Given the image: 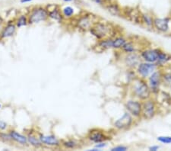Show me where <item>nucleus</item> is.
<instances>
[{"mask_svg": "<svg viewBox=\"0 0 171 151\" xmlns=\"http://www.w3.org/2000/svg\"><path fill=\"white\" fill-rule=\"evenodd\" d=\"M127 149H128V147H126V146L119 145L116 146V147H113V148L111 149V151H126Z\"/></svg>", "mask_w": 171, "mask_h": 151, "instance_id": "obj_31", "label": "nucleus"}, {"mask_svg": "<svg viewBox=\"0 0 171 151\" xmlns=\"http://www.w3.org/2000/svg\"><path fill=\"white\" fill-rule=\"evenodd\" d=\"M142 24L147 26L148 28H153V22L154 19L151 15L148 13H142Z\"/></svg>", "mask_w": 171, "mask_h": 151, "instance_id": "obj_22", "label": "nucleus"}, {"mask_svg": "<svg viewBox=\"0 0 171 151\" xmlns=\"http://www.w3.org/2000/svg\"><path fill=\"white\" fill-rule=\"evenodd\" d=\"M162 83L167 86L171 87V73H162Z\"/></svg>", "mask_w": 171, "mask_h": 151, "instance_id": "obj_26", "label": "nucleus"}, {"mask_svg": "<svg viewBox=\"0 0 171 151\" xmlns=\"http://www.w3.org/2000/svg\"><path fill=\"white\" fill-rule=\"evenodd\" d=\"M123 13L127 19L131 21L133 23L138 24H142V12L136 8H128L127 10H123Z\"/></svg>", "mask_w": 171, "mask_h": 151, "instance_id": "obj_11", "label": "nucleus"}, {"mask_svg": "<svg viewBox=\"0 0 171 151\" xmlns=\"http://www.w3.org/2000/svg\"><path fill=\"white\" fill-rule=\"evenodd\" d=\"M88 138L89 140L96 143L106 141V140H111V137L107 135L104 131L100 129L91 130L89 132Z\"/></svg>", "mask_w": 171, "mask_h": 151, "instance_id": "obj_10", "label": "nucleus"}, {"mask_svg": "<svg viewBox=\"0 0 171 151\" xmlns=\"http://www.w3.org/2000/svg\"><path fill=\"white\" fill-rule=\"evenodd\" d=\"M48 10L43 7H38L31 11L29 15V22L31 24L45 21L48 18Z\"/></svg>", "mask_w": 171, "mask_h": 151, "instance_id": "obj_5", "label": "nucleus"}, {"mask_svg": "<svg viewBox=\"0 0 171 151\" xmlns=\"http://www.w3.org/2000/svg\"><path fill=\"white\" fill-rule=\"evenodd\" d=\"M7 124L6 122L3 121H0V129L1 130H5L6 128Z\"/></svg>", "mask_w": 171, "mask_h": 151, "instance_id": "obj_35", "label": "nucleus"}, {"mask_svg": "<svg viewBox=\"0 0 171 151\" xmlns=\"http://www.w3.org/2000/svg\"><path fill=\"white\" fill-rule=\"evenodd\" d=\"M158 67L156 63H148V62H140L137 67V73L142 79L148 78L154 71L158 70Z\"/></svg>", "mask_w": 171, "mask_h": 151, "instance_id": "obj_4", "label": "nucleus"}, {"mask_svg": "<svg viewBox=\"0 0 171 151\" xmlns=\"http://www.w3.org/2000/svg\"><path fill=\"white\" fill-rule=\"evenodd\" d=\"M122 51H124L126 54H128V53H135L137 52L138 50L136 49V47H135V44L133 41H128L127 40V42L123 46V47L122 48Z\"/></svg>", "mask_w": 171, "mask_h": 151, "instance_id": "obj_23", "label": "nucleus"}, {"mask_svg": "<svg viewBox=\"0 0 171 151\" xmlns=\"http://www.w3.org/2000/svg\"><path fill=\"white\" fill-rule=\"evenodd\" d=\"M160 49H145L141 51L140 56L144 61L156 63L158 58Z\"/></svg>", "mask_w": 171, "mask_h": 151, "instance_id": "obj_12", "label": "nucleus"}, {"mask_svg": "<svg viewBox=\"0 0 171 151\" xmlns=\"http://www.w3.org/2000/svg\"><path fill=\"white\" fill-rule=\"evenodd\" d=\"M98 49H99V52L104 51L106 50L111 49L113 47V38H106L103 40H100L97 45Z\"/></svg>", "mask_w": 171, "mask_h": 151, "instance_id": "obj_18", "label": "nucleus"}, {"mask_svg": "<svg viewBox=\"0 0 171 151\" xmlns=\"http://www.w3.org/2000/svg\"><path fill=\"white\" fill-rule=\"evenodd\" d=\"M15 31V26L14 24H8L7 27L5 28L3 31V34H2V37L4 38H9V37L12 36Z\"/></svg>", "mask_w": 171, "mask_h": 151, "instance_id": "obj_24", "label": "nucleus"}, {"mask_svg": "<svg viewBox=\"0 0 171 151\" xmlns=\"http://www.w3.org/2000/svg\"><path fill=\"white\" fill-rule=\"evenodd\" d=\"M74 12H75V10L72 8V6H65L64 8L62 9V13H63V17L66 18H71L72 15H74Z\"/></svg>", "mask_w": 171, "mask_h": 151, "instance_id": "obj_25", "label": "nucleus"}, {"mask_svg": "<svg viewBox=\"0 0 171 151\" xmlns=\"http://www.w3.org/2000/svg\"><path fill=\"white\" fill-rule=\"evenodd\" d=\"M127 40L123 37H115V38H113L112 48L116 50H122Z\"/></svg>", "mask_w": 171, "mask_h": 151, "instance_id": "obj_20", "label": "nucleus"}, {"mask_svg": "<svg viewBox=\"0 0 171 151\" xmlns=\"http://www.w3.org/2000/svg\"><path fill=\"white\" fill-rule=\"evenodd\" d=\"M48 10V16L51 18L53 20L56 21L58 22H61L63 21V13H62L60 9L58 8V6H54V8L53 9H47Z\"/></svg>", "mask_w": 171, "mask_h": 151, "instance_id": "obj_17", "label": "nucleus"}, {"mask_svg": "<svg viewBox=\"0 0 171 151\" xmlns=\"http://www.w3.org/2000/svg\"><path fill=\"white\" fill-rule=\"evenodd\" d=\"M131 89L134 96L140 100L144 101L151 98V91L148 84L144 79L140 77L134 79L132 83Z\"/></svg>", "mask_w": 171, "mask_h": 151, "instance_id": "obj_2", "label": "nucleus"}, {"mask_svg": "<svg viewBox=\"0 0 171 151\" xmlns=\"http://www.w3.org/2000/svg\"><path fill=\"white\" fill-rule=\"evenodd\" d=\"M124 63L128 68L133 69L138 67L139 63L141 62V56L137 54L136 52L135 53H128L126 54V56L124 57Z\"/></svg>", "mask_w": 171, "mask_h": 151, "instance_id": "obj_13", "label": "nucleus"}, {"mask_svg": "<svg viewBox=\"0 0 171 151\" xmlns=\"http://www.w3.org/2000/svg\"><path fill=\"white\" fill-rule=\"evenodd\" d=\"M63 145H64V147H66V148L73 149V148H75V147L77 146V143L75 140H68V141L64 142V143H63Z\"/></svg>", "mask_w": 171, "mask_h": 151, "instance_id": "obj_29", "label": "nucleus"}, {"mask_svg": "<svg viewBox=\"0 0 171 151\" xmlns=\"http://www.w3.org/2000/svg\"><path fill=\"white\" fill-rule=\"evenodd\" d=\"M28 141L31 143V145L34 146V147H40L41 145V141L40 140H38V138H36L33 136H29V138H28Z\"/></svg>", "mask_w": 171, "mask_h": 151, "instance_id": "obj_27", "label": "nucleus"}, {"mask_svg": "<svg viewBox=\"0 0 171 151\" xmlns=\"http://www.w3.org/2000/svg\"><path fill=\"white\" fill-rule=\"evenodd\" d=\"M157 140L161 143L164 144H170L171 143V137L169 136H159L157 138Z\"/></svg>", "mask_w": 171, "mask_h": 151, "instance_id": "obj_28", "label": "nucleus"}, {"mask_svg": "<svg viewBox=\"0 0 171 151\" xmlns=\"http://www.w3.org/2000/svg\"><path fill=\"white\" fill-rule=\"evenodd\" d=\"M10 137H11L12 139L18 142L19 143H22V144H26L28 142V138L26 137H24V135L18 134V133L15 132V131H12L11 134H10Z\"/></svg>", "mask_w": 171, "mask_h": 151, "instance_id": "obj_21", "label": "nucleus"}, {"mask_svg": "<svg viewBox=\"0 0 171 151\" xmlns=\"http://www.w3.org/2000/svg\"><path fill=\"white\" fill-rule=\"evenodd\" d=\"M133 124V118L128 112H126L114 122V127L118 130H126L129 128Z\"/></svg>", "mask_w": 171, "mask_h": 151, "instance_id": "obj_9", "label": "nucleus"}, {"mask_svg": "<svg viewBox=\"0 0 171 151\" xmlns=\"http://www.w3.org/2000/svg\"><path fill=\"white\" fill-rule=\"evenodd\" d=\"M93 2H94V3H96V4L100 5V6H105L107 3H106L105 0H92Z\"/></svg>", "mask_w": 171, "mask_h": 151, "instance_id": "obj_33", "label": "nucleus"}, {"mask_svg": "<svg viewBox=\"0 0 171 151\" xmlns=\"http://www.w3.org/2000/svg\"><path fill=\"white\" fill-rule=\"evenodd\" d=\"M125 108L134 118L142 116V103L138 100H128L125 103Z\"/></svg>", "mask_w": 171, "mask_h": 151, "instance_id": "obj_6", "label": "nucleus"}, {"mask_svg": "<svg viewBox=\"0 0 171 151\" xmlns=\"http://www.w3.org/2000/svg\"><path fill=\"white\" fill-rule=\"evenodd\" d=\"M169 23H170V19L168 18H155L153 22V28L158 31L165 33L169 30Z\"/></svg>", "mask_w": 171, "mask_h": 151, "instance_id": "obj_14", "label": "nucleus"}, {"mask_svg": "<svg viewBox=\"0 0 171 151\" xmlns=\"http://www.w3.org/2000/svg\"><path fill=\"white\" fill-rule=\"evenodd\" d=\"M27 24V19L24 15H21L19 17L18 20L17 22V26L18 27H22V26H24Z\"/></svg>", "mask_w": 171, "mask_h": 151, "instance_id": "obj_30", "label": "nucleus"}, {"mask_svg": "<svg viewBox=\"0 0 171 151\" xmlns=\"http://www.w3.org/2000/svg\"><path fill=\"white\" fill-rule=\"evenodd\" d=\"M90 32L99 40L106 38H113L116 37V28L112 24L99 21L92 26L90 29Z\"/></svg>", "mask_w": 171, "mask_h": 151, "instance_id": "obj_1", "label": "nucleus"}, {"mask_svg": "<svg viewBox=\"0 0 171 151\" xmlns=\"http://www.w3.org/2000/svg\"><path fill=\"white\" fill-rule=\"evenodd\" d=\"M162 83V72L160 70H156L148 77V86L151 92L158 93L159 88Z\"/></svg>", "mask_w": 171, "mask_h": 151, "instance_id": "obj_8", "label": "nucleus"}, {"mask_svg": "<svg viewBox=\"0 0 171 151\" xmlns=\"http://www.w3.org/2000/svg\"><path fill=\"white\" fill-rule=\"evenodd\" d=\"M65 3H71V2L73 1V0H63Z\"/></svg>", "mask_w": 171, "mask_h": 151, "instance_id": "obj_37", "label": "nucleus"}, {"mask_svg": "<svg viewBox=\"0 0 171 151\" xmlns=\"http://www.w3.org/2000/svg\"><path fill=\"white\" fill-rule=\"evenodd\" d=\"M105 6L107 11L110 12L111 15L117 17H122L123 15V10L117 3L111 2V3H107Z\"/></svg>", "mask_w": 171, "mask_h": 151, "instance_id": "obj_15", "label": "nucleus"}, {"mask_svg": "<svg viewBox=\"0 0 171 151\" xmlns=\"http://www.w3.org/2000/svg\"><path fill=\"white\" fill-rule=\"evenodd\" d=\"M171 60V57L170 55L166 54L163 51H159V54H158V60L156 62V64L158 67H160V66L164 65L167 63H168L169 61Z\"/></svg>", "mask_w": 171, "mask_h": 151, "instance_id": "obj_19", "label": "nucleus"}, {"mask_svg": "<svg viewBox=\"0 0 171 151\" xmlns=\"http://www.w3.org/2000/svg\"><path fill=\"white\" fill-rule=\"evenodd\" d=\"M98 22L97 21V17L94 16L91 14H86V15H82L80 19H78L77 22V25L80 29L84 30V31H90L92 26Z\"/></svg>", "mask_w": 171, "mask_h": 151, "instance_id": "obj_7", "label": "nucleus"}, {"mask_svg": "<svg viewBox=\"0 0 171 151\" xmlns=\"http://www.w3.org/2000/svg\"><path fill=\"white\" fill-rule=\"evenodd\" d=\"M157 103L151 99H148L144 100L142 103V117L146 120H151L157 115Z\"/></svg>", "mask_w": 171, "mask_h": 151, "instance_id": "obj_3", "label": "nucleus"}, {"mask_svg": "<svg viewBox=\"0 0 171 151\" xmlns=\"http://www.w3.org/2000/svg\"><path fill=\"white\" fill-rule=\"evenodd\" d=\"M107 147V143H105V141H103V142H100V143H97V145L95 146V147H96V148H98V149H102V148H103V147Z\"/></svg>", "mask_w": 171, "mask_h": 151, "instance_id": "obj_32", "label": "nucleus"}, {"mask_svg": "<svg viewBox=\"0 0 171 151\" xmlns=\"http://www.w3.org/2000/svg\"><path fill=\"white\" fill-rule=\"evenodd\" d=\"M41 143H44L46 145L48 146H58L59 145V140L56 138V137L54 135H47V136L40 137V138Z\"/></svg>", "mask_w": 171, "mask_h": 151, "instance_id": "obj_16", "label": "nucleus"}, {"mask_svg": "<svg viewBox=\"0 0 171 151\" xmlns=\"http://www.w3.org/2000/svg\"><path fill=\"white\" fill-rule=\"evenodd\" d=\"M32 0H20V2L22 3H29V2H31Z\"/></svg>", "mask_w": 171, "mask_h": 151, "instance_id": "obj_36", "label": "nucleus"}, {"mask_svg": "<svg viewBox=\"0 0 171 151\" xmlns=\"http://www.w3.org/2000/svg\"><path fill=\"white\" fill-rule=\"evenodd\" d=\"M159 149H160V146L158 145H154L149 147V150L151 151H157L159 150Z\"/></svg>", "mask_w": 171, "mask_h": 151, "instance_id": "obj_34", "label": "nucleus"}]
</instances>
